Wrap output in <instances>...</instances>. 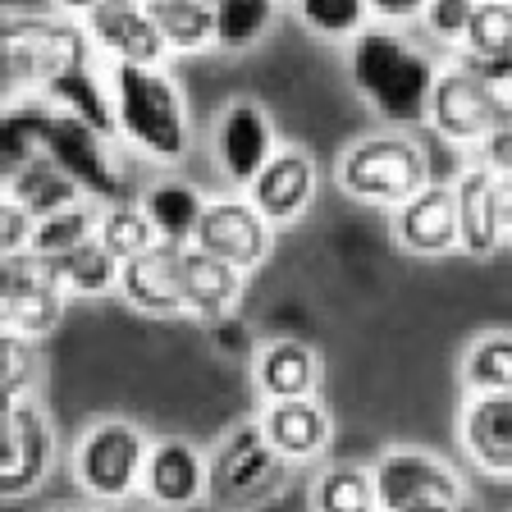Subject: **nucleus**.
<instances>
[{
    "instance_id": "nucleus-27",
    "label": "nucleus",
    "mask_w": 512,
    "mask_h": 512,
    "mask_svg": "<svg viewBox=\"0 0 512 512\" xmlns=\"http://www.w3.org/2000/svg\"><path fill=\"white\" fill-rule=\"evenodd\" d=\"M142 211H147V220L156 224L160 238H170V243H183L188 247L192 238H197V224H202L206 215V197L192 183H179V179H160L147 188V197H142Z\"/></svg>"
},
{
    "instance_id": "nucleus-20",
    "label": "nucleus",
    "mask_w": 512,
    "mask_h": 512,
    "mask_svg": "<svg viewBox=\"0 0 512 512\" xmlns=\"http://www.w3.org/2000/svg\"><path fill=\"white\" fill-rule=\"evenodd\" d=\"M261 430L266 439L284 453L293 467L298 462H316L325 448H330V435H334V421L325 412L320 398H288V403H266L261 407Z\"/></svg>"
},
{
    "instance_id": "nucleus-2",
    "label": "nucleus",
    "mask_w": 512,
    "mask_h": 512,
    "mask_svg": "<svg viewBox=\"0 0 512 512\" xmlns=\"http://www.w3.org/2000/svg\"><path fill=\"white\" fill-rule=\"evenodd\" d=\"M110 96H115L119 138L147 160L174 165L192 147L188 101L179 83L165 69H142V64H110Z\"/></svg>"
},
{
    "instance_id": "nucleus-47",
    "label": "nucleus",
    "mask_w": 512,
    "mask_h": 512,
    "mask_svg": "<svg viewBox=\"0 0 512 512\" xmlns=\"http://www.w3.org/2000/svg\"><path fill=\"white\" fill-rule=\"evenodd\" d=\"M503 5H512V0H503Z\"/></svg>"
},
{
    "instance_id": "nucleus-36",
    "label": "nucleus",
    "mask_w": 512,
    "mask_h": 512,
    "mask_svg": "<svg viewBox=\"0 0 512 512\" xmlns=\"http://www.w3.org/2000/svg\"><path fill=\"white\" fill-rule=\"evenodd\" d=\"M462 51H471V55H512V5H503V0H480L476 14H471V28H467Z\"/></svg>"
},
{
    "instance_id": "nucleus-1",
    "label": "nucleus",
    "mask_w": 512,
    "mask_h": 512,
    "mask_svg": "<svg viewBox=\"0 0 512 512\" xmlns=\"http://www.w3.org/2000/svg\"><path fill=\"white\" fill-rule=\"evenodd\" d=\"M348 78L352 92L366 106L394 124L398 133L430 124V96H435L439 69L426 51H416L394 23H371L348 42Z\"/></svg>"
},
{
    "instance_id": "nucleus-10",
    "label": "nucleus",
    "mask_w": 512,
    "mask_h": 512,
    "mask_svg": "<svg viewBox=\"0 0 512 512\" xmlns=\"http://www.w3.org/2000/svg\"><path fill=\"white\" fill-rule=\"evenodd\" d=\"M375 490H380V512H412L426 503H462V480L435 453L421 448H389L371 462Z\"/></svg>"
},
{
    "instance_id": "nucleus-16",
    "label": "nucleus",
    "mask_w": 512,
    "mask_h": 512,
    "mask_svg": "<svg viewBox=\"0 0 512 512\" xmlns=\"http://www.w3.org/2000/svg\"><path fill=\"white\" fill-rule=\"evenodd\" d=\"M247 202L266 215L270 224H293L316 202V160L302 147H279L270 165L247 188Z\"/></svg>"
},
{
    "instance_id": "nucleus-24",
    "label": "nucleus",
    "mask_w": 512,
    "mask_h": 512,
    "mask_svg": "<svg viewBox=\"0 0 512 512\" xmlns=\"http://www.w3.org/2000/svg\"><path fill=\"white\" fill-rule=\"evenodd\" d=\"M243 270L220 261V256L202 252L197 243H188L183 252V302L192 316H224L243 298Z\"/></svg>"
},
{
    "instance_id": "nucleus-15",
    "label": "nucleus",
    "mask_w": 512,
    "mask_h": 512,
    "mask_svg": "<svg viewBox=\"0 0 512 512\" xmlns=\"http://www.w3.org/2000/svg\"><path fill=\"white\" fill-rule=\"evenodd\" d=\"M183 243L156 238L147 252L128 256L119 270V298L142 316H183Z\"/></svg>"
},
{
    "instance_id": "nucleus-38",
    "label": "nucleus",
    "mask_w": 512,
    "mask_h": 512,
    "mask_svg": "<svg viewBox=\"0 0 512 512\" xmlns=\"http://www.w3.org/2000/svg\"><path fill=\"white\" fill-rule=\"evenodd\" d=\"M32 234H37V215L19 202H0V256H14V252H28Z\"/></svg>"
},
{
    "instance_id": "nucleus-42",
    "label": "nucleus",
    "mask_w": 512,
    "mask_h": 512,
    "mask_svg": "<svg viewBox=\"0 0 512 512\" xmlns=\"http://www.w3.org/2000/svg\"><path fill=\"white\" fill-rule=\"evenodd\" d=\"M494 215H499L503 234L512 238V174H494Z\"/></svg>"
},
{
    "instance_id": "nucleus-19",
    "label": "nucleus",
    "mask_w": 512,
    "mask_h": 512,
    "mask_svg": "<svg viewBox=\"0 0 512 512\" xmlns=\"http://www.w3.org/2000/svg\"><path fill=\"white\" fill-rule=\"evenodd\" d=\"M458 435L480 471L512 476V394H467Z\"/></svg>"
},
{
    "instance_id": "nucleus-33",
    "label": "nucleus",
    "mask_w": 512,
    "mask_h": 512,
    "mask_svg": "<svg viewBox=\"0 0 512 512\" xmlns=\"http://www.w3.org/2000/svg\"><path fill=\"white\" fill-rule=\"evenodd\" d=\"M298 19L320 42H352L357 32L371 28L366 0H298Z\"/></svg>"
},
{
    "instance_id": "nucleus-32",
    "label": "nucleus",
    "mask_w": 512,
    "mask_h": 512,
    "mask_svg": "<svg viewBox=\"0 0 512 512\" xmlns=\"http://www.w3.org/2000/svg\"><path fill=\"white\" fill-rule=\"evenodd\" d=\"M101 211L106 206L92 202V197H83V202L64 206V211L46 215V220H37V234H32V247L28 252L37 256H60L69 252V247L87 243V238H96V229H101Z\"/></svg>"
},
{
    "instance_id": "nucleus-43",
    "label": "nucleus",
    "mask_w": 512,
    "mask_h": 512,
    "mask_svg": "<svg viewBox=\"0 0 512 512\" xmlns=\"http://www.w3.org/2000/svg\"><path fill=\"white\" fill-rule=\"evenodd\" d=\"M55 5H60V10L69 14V19H74V14H83V19H87V14H92L96 5H101V0H55Z\"/></svg>"
},
{
    "instance_id": "nucleus-41",
    "label": "nucleus",
    "mask_w": 512,
    "mask_h": 512,
    "mask_svg": "<svg viewBox=\"0 0 512 512\" xmlns=\"http://www.w3.org/2000/svg\"><path fill=\"white\" fill-rule=\"evenodd\" d=\"M366 5H371V19L380 23H412L426 14L430 0H366Z\"/></svg>"
},
{
    "instance_id": "nucleus-39",
    "label": "nucleus",
    "mask_w": 512,
    "mask_h": 512,
    "mask_svg": "<svg viewBox=\"0 0 512 512\" xmlns=\"http://www.w3.org/2000/svg\"><path fill=\"white\" fill-rule=\"evenodd\" d=\"M458 69H467V74L485 78L490 87H499V92H508L512 87V55H471V51H458Z\"/></svg>"
},
{
    "instance_id": "nucleus-44",
    "label": "nucleus",
    "mask_w": 512,
    "mask_h": 512,
    "mask_svg": "<svg viewBox=\"0 0 512 512\" xmlns=\"http://www.w3.org/2000/svg\"><path fill=\"white\" fill-rule=\"evenodd\" d=\"M115 512H165V508H156V503H119Z\"/></svg>"
},
{
    "instance_id": "nucleus-17",
    "label": "nucleus",
    "mask_w": 512,
    "mask_h": 512,
    "mask_svg": "<svg viewBox=\"0 0 512 512\" xmlns=\"http://www.w3.org/2000/svg\"><path fill=\"white\" fill-rule=\"evenodd\" d=\"M142 494L147 503L165 512H183L206 499V458L188 439H151L147 471H142Z\"/></svg>"
},
{
    "instance_id": "nucleus-35",
    "label": "nucleus",
    "mask_w": 512,
    "mask_h": 512,
    "mask_svg": "<svg viewBox=\"0 0 512 512\" xmlns=\"http://www.w3.org/2000/svg\"><path fill=\"white\" fill-rule=\"evenodd\" d=\"M96 234H101V243H106L119 261L147 252V247L160 238L156 224L147 220V211H142V206H124V202H115V206L101 211V229H96Z\"/></svg>"
},
{
    "instance_id": "nucleus-31",
    "label": "nucleus",
    "mask_w": 512,
    "mask_h": 512,
    "mask_svg": "<svg viewBox=\"0 0 512 512\" xmlns=\"http://www.w3.org/2000/svg\"><path fill=\"white\" fill-rule=\"evenodd\" d=\"M275 23V0H220L215 5V46L229 55L252 51Z\"/></svg>"
},
{
    "instance_id": "nucleus-26",
    "label": "nucleus",
    "mask_w": 512,
    "mask_h": 512,
    "mask_svg": "<svg viewBox=\"0 0 512 512\" xmlns=\"http://www.w3.org/2000/svg\"><path fill=\"white\" fill-rule=\"evenodd\" d=\"M5 197H10V202H19V206H28L37 220H46V215L64 211V206L83 202V188H78V183L69 179L55 160L37 156V160H28L23 170L5 174Z\"/></svg>"
},
{
    "instance_id": "nucleus-11",
    "label": "nucleus",
    "mask_w": 512,
    "mask_h": 512,
    "mask_svg": "<svg viewBox=\"0 0 512 512\" xmlns=\"http://www.w3.org/2000/svg\"><path fill=\"white\" fill-rule=\"evenodd\" d=\"M64 316V288L46 275L37 252L0 256V325L46 339Z\"/></svg>"
},
{
    "instance_id": "nucleus-21",
    "label": "nucleus",
    "mask_w": 512,
    "mask_h": 512,
    "mask_svg": "<svg viewBox=\"0 0 512 512\" xmlns=\"http://www.w3.org/2000/svg\"><path fill=\"white\" fill-rule=\"evenodd\" d=\"M256 394L266 403H288V398H316L320 389V357L302 339H270L261 343L252 366Z\"/></svg>"
},
{
    "instance_id": "nucleus-14",
    "label": "nucleus",
    "mask_w": 512,
    "mask_h": 512,
    "mask_svg": "<svg viewBox=\"0 0 512 512\" xmlns=\"http://www.w3.org/2000/svg\"><path fill=\"white\" fill-rule=\"evenodd\" d=\"M270 229H275V224L256 211L247 197H220V202H206V215H202V224H197V238H192V243L247 275V270L266 266Z\"/></svg>"
},
{
    "instance_id": "nucleus-6",
    "label": "nucleus",
    "mask_w": 512,
    "mask_h": 512,
    "mask_svg": "<svg viewBox=\"0 0 512 512\" xmlns=\"http://www.w3.org/2000/svg\"><path fill=\"white\" fill-rule=\"evenodd\" d=\"M32 106H37V147H42V156L55 160L83 188V197H92L101 206H115L119 170H115V156H110V138H101L83 119L55 110L42 92H32Z\"/></svg>"
},
{
    "instance_id": "nucleus-34",
    "label": "nucleus",
    "mask_w": 512,
    "mask_h": 512,
    "mask_svg": "<svg viewBox=\"0 0 512 512\" xmlns=\"http://www.w3.org/2000/svg\"><path fill=\"white\" fill-rule=\"evenodd\" d=\"M37 380H42V348H37V339H28L19 330H5L0 334V394H5V403L32 398Z\"/></svg>"
},
{
    "instance_id": "nucleus-37",
    "label": "nucleus",
    "mask_w": 512,
    "mask_h": 512,
    "mask_svg": "<svg viewBox=\"0 0 512 512\" xmlns=\"http://www.w3.org/2000/svg\"><path fill=\"white\" fill-rule=\"evenodd\" d=\"M480 0H430L421 23L430 28V37L444 46H462L467 42V28H471V14H476Z\"/></svg>"
},
{
    "instance_id": "nucleus-23",
    "label": "nucleus",
    "mask_w": 512,
    "mask_h": 512,
    "mask_svg": "<svg viewBox=\"0 0 512 512\" xmlns=\"http://www.w3.org/2000/svg\"><path fill=\"white\" fill-rule=\"evenodd\" d=\"M42 266H46V275L64 288V298H101V293H119V270H124V261L96 234L60 256H42Z\"/></svg>"
},
{
    "instance_id": "nucleus-29",
    "label": "nucleus",
    "mask_w": 512,
    "mask_h": 512,
    "mask_svg": "<svg viewBox=\"0 0 512 512\" xmlns=\"http://www.w3.org/2000/svg\"><path fill=\"white\" fill-rule=\"evenodd\" d=\"M311 508L316 512H380L375 471L357 467V462H339V467L320 471L316 490H311Z\"/></svg>"
},
{
    "instance_id": "nucleus-13",
    "label": "nucleus",
    "mask_w": 512,
    "mask_h": 512,
    "mask_svg": "<svg viewBox=\"0 0 512 512\" xmlns=\"http://www.w3.org/2000/svg\"><path fill=\"white\" fill-rule=\"evenodd\" d=\"M275 151H279V138L261 101L238 96V101L224 106L220 124H215V165H220L224 179L252 188L256 174L266 170Z\"/></svg>"
},
{
    "instance_id": "nucleus-9",
    "label": "nucleus",
    "mask_w": 512,
    "mask_h": 512,
    "mask_svg": "<svg viewBox=\"0 0 512 512\" xmlns=\"http://www.w3.org/2000/svg\"><path fill=\"white\" fill-rule=\"evenodd\" d=\"M55 462V426L37 398L5 403V458H0V499L19 503L42 490Z\"/></svg>"
},
{
    "instance_id": "nucleus-45",
    "label": "nucleus",
    "mask_w": 512,
    "mask_h": 512,
    "mask_svg": "<svg viewBox=\"0 0 512 512\" xmlns=\"http://www.w3.org/2000/svg\"><path fill=\"white\" fill-rule=\"evenodd\" d=\"M51 512H87V508H51Z\"/></svg>"
},
{
    "instance_id": "nucleus-4",
    "label": "nucleus",
    "mask_w": 512,
    "mask_h": 512,
    "mask_svg": "<svg viewBox=\"0 0 512 512\" xmlns=\"http://www.w3.org/2000/svg\"><path fill=\"white\" fill-rule=\"evenodd\" d=\"M0 46H5L10 92H42L51 78L83 69L96 51L87 23L60 19V14H19V10H5Z\"/></svg>"
},
{
    "instance_id": "nucleus-3",
    "label": "nucleus",
    "mask_w": 512,
    "mask_h": 512,
    "mask_svg": "<svg viewBox=\"0 0 512 512\" xmlns=\"http://www.w3.org/2000/svg\"><path fill=\"white\" fill-rule=\"evenodd\" d=\"M293 462L266 439L261 421H243L206 458V503L215 512H256L288 490Z\"/></svg>"
},
{
    "instance_id": "nucleus-46",
    "label": "nucleus",
    "mask_w": 512,
    "mask_h": 512,
    "mask_svg": "<svg viewBox=\"0 0 512 512\" xmlns=\"http://www.w3.org/2000/svg\"><path fill=\"white\" fill-rule=\"evenodd\" d=\"M197 5H211V10H215V5H220V0H197Z\"/></svg>"
},
{
    "instance_id": "nucleus-12",
    "label": "nucleus",
    "mask_w": 512,
    "mask_h": 512,
    "mask_svg": "<svg viewBox=\"0 0 512 512\" xmlns=\"http://www.w3.org/2000/svg\"><path fill=\"white\" fill-rule=\"evenodd\" d=\"M87 32H92V46L106 55L110 64H142V69H165V55L170 42L160 23L151 19L147 0H101L92 14H87Z\"/></svg>"
},
{
    "instance_id": "nucleus-28",
    "label": "nucleus",
    "mask_w": 512,
    "mask_h": 512,
    "mask_svg": "<svg viewBox=\"0 0 512 512\" xmlns=\"http://www.w3.org/2000/svg\"><path fill=\"white\" fill-rule=\"evenodd\" d=\"M151 19L160 23L174 55H197L215 46V10L197 0H147Z\"/></svg>"
},
{
    "instance_id": "nucleus-25",
    "label": "nucleus",
    "mask_w": 512,
    "mask_h": 512,
    "mask_svg": "<svg viewBox=\"0 0 512 512\" xmlns=\"http://www.w3.org/2000/svg\"><path fill=\"white\" fill-rule=\"evenodd\" d=\"M42 96L55 110L83 119L87 128H96L101 138L115 142L119 138V119H115V96H110V83H101V74H92V64L83 69H69V74L51 78L42 87Z\"/></svg>"
},
{
    "instance_id": "nucleus-8",
    "label": "nucleus",
    "mask_w": 512,
    "mask_h": 512,
    "mask_svg": "<svg viewBox=\"0 0 512 512\" xmlns=\"http://www.w3.org/2000/svg\"><path fill=\"white\" fill-rule=\"evenodd\" d=\"M512 119L508 92L490 87L485 78L467 74L458 64L439 69L435 96H430V128L448 142H485L499 124Z\"/></svg>"
},
{
    "instance_id": "nucleus-22",
    "label": "nucleus",
    "mask_w": 512,
    "mask_h": 512,
    "mask_svg": "<svg viewBox=\"0 0 512 512\" xmlns=\"http://www.w3.org/2000/svg\"><path fill=\"white\" fill-rule=\"evenodd\" d=\"M453 197H458V234H462V252L476 256V261H490L499 252L503 234L499 215H494V170L485 165H471V170L458 174L453 183Z\"/></svg>"
},
{
    "instance_id": "nucleus-5",
    "label": "nucleus",
    "mask_w": 512,
    "mask_h": 512,
    "mask_svg": "<svg viewBox=\"0 0 512 512\" xmlns=\"http://www.w3.org/2000/svg\"><path fill=\"white\" fill-rule=\"evenodd\" d=\"M430 183V156L407 133L352 142L339 160V188L371 206H403Z\"/></svg>"
},
{
    "instance_id": "nucleus-18",
    "label": "nucleus",
    "mask_w": 512,
    "mask_h": 512,
    "mask_svg": "<svg viewBox=\"0 0 512 512\" xmlns=\"http://www.w3.org/2000/svg\"><path fill=\"white\" fill-rule=\"evenodd\" d=\"M394 238H398V247L412 256H448L453 247H462L458 197H453V188H448V183H426L412 202L398 206Z\"/></svg>"
},
{
    "instance_id": "nucleus-40",
    "label": "nucleus",
    "mask_w": 512,
    "mask_h": 512,
    "mask_svg": "<svg viewBox=\"0 0 512 512\" xmlns=\"http://www.w3.org/2000/svg\"><path fill=\"white\" fill-rule=\"evenodd\" d=\"M480 147V165L494 174H512V119L508 124H499L485 142H476Z\"/></svg>"
},
{
    "instance_id": "nucleus-30",
    "label": "nucleus",
    "mask_w": 512,
    "mask_h": 512,
    "mask_svg": "<svg viewBox=\"0 0 512 512\" xmlns=\"http://www.w3.org/2000/svg\"><path fill=\"white\" fill-rule=\"evenodd\" d=\"M467 394H512V334H480L462 352Z\"/></svg>"
},
{
    "instance_id": "nucleus-7",
    "label": "nucleus",
    "mask_w": 512,
    "mask_h": 512,
    "mask_svg": "<svg viewBox=\"0 0 512 512\" xmlns=\"http://www.w3.org/2000/svg\"><path fill=\"white\" fill-rule=\"evenodd\" d=\"M151 439L133 421L106 416L96 421L74 448V476L92 499L101 503H128L142 490V471H147Z\"/></svg>"
}]
</instances>
